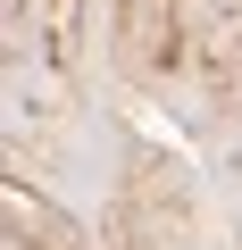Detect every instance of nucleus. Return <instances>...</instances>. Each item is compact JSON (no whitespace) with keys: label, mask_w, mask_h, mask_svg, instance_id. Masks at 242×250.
<instances>
[]
</instances>
